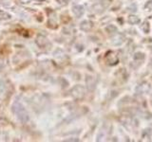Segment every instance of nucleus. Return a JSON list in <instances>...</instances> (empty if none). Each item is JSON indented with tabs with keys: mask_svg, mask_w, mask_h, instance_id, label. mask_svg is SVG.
<instances>
[{
	"mask_svg": "<svg viewBox=\"0 0 152 142\" xmlns=\"http://www.w3.org/2000/svg\"><path fill=\"white\" fill-rule=\"evenodd\" d=\"M141 22V19L136 16V15H130L128 17V23L131 24V25H137Z\"/></svg>",
	"mask_w": 152,
	"mask_h": 142,
	"instance_id": "1",
	"label": "nucleus"
}]
</instances>
